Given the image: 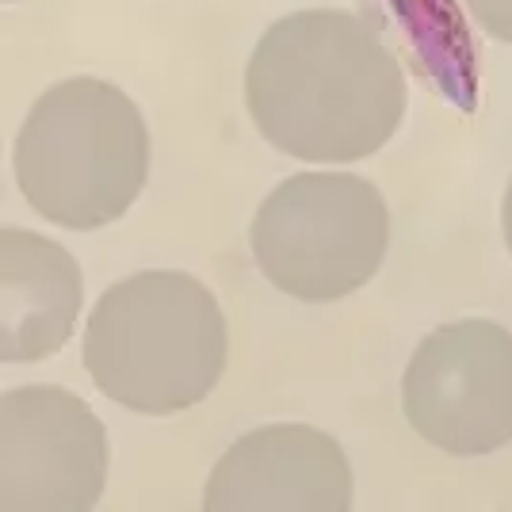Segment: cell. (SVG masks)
Segmentation results:
<instances>
[{
  "label": "cell",
  "mask_w": 512,
  "mask_h": 512,
  "mask_svg": "<svg viewBox=\"0 0 512 512\" xmlns=\"http://www.w3.org/2000/svg\"><path fill=\"white\" fill-rule=\"evenodd\" d=\"M256 130L287 157L348 165L402 127L406 73L371 20L310 8L272 23L245 69Z\"/></svg>",
  "instance_id": "6da1fadb"
},
{
  "label": "cell",
  "mask_w": 512,
  "mask_h": 512,
  "mask_svg": "<svg viewBox=\"0 0 512 512\" xmlns=\"http://www.w3.org/2000/svg\"><path fill=\"white\" fill-rule=\"evenodd\" d=\"M230 356L214 295L188 272L111 283L85 325V371L115 406L169 417L211 394Z\"/></svg>",
  "instance_id": "7a4b0ae2"
},
{
  "label": "cell",
  "mask_w": 512,
  "mask_h": 512,
  "mask_svg": "<svg viewBox=\"0 0 512 512\" xmlns=\"http://www.w3.org/2000/svg\"><path fill=\"white\" fill-rule=\"evenodd\" d=\"M150 172V134L123 88L73 77L46 88L16 138L27 207L65 230H104L134 207Z\"/></svg>",
  "instance_id": "3957f363"
},
{
  "label": "cell",
  "mask_w": 512,
  "mask_h": 512,
  "mask_svg": "<svg viewBox=\"0 0 512 512\" xmlns=\"http://www.w3.org/2000/svg\"><path fill=\"white\" fill-rule=\"evenodd\" d=\"M390 214L375 184L352 172H299L268 195L249 226L264 279L302 302L360 291L383 268Z\"/></svg>",
  "instance_id": "277c9868"
},
{
  "label": "cell",
  "mask_w": 512,
  "mask_h": 512,
  "mask_svg": "<svg viewBox=\"0 0 512 512\" xmlns=\"http://www.w3.org/2000/svg\"><path fill=\"white\" fill-rule=\"evenodd\" d=\"M413 432L448 455L512 444V333L493 321H448L417 344L402 379Z\"/></svg>",
  "instance_id": "5b68a950"
},
{
  "label": "cell",
  "mask_w": 512,
  "mask_h": 512,
  "mask_svg": "<svg viewBox=\"0 0 512 512\" xmlns=\"http://www.w3.org/2000/svg\"><path fill=\"white\" fill-rule=\"evenodd\" d=\"M107 486V432L62 386L0 398V505L8 512H85Z\"/></svg>",
  "instance_id": "8992f818"
},
{
  "label": "cell",
  "mask_w": 512,
  "mask_h": 512,
  "mask_svg": "<svg viewBox=\"0 0 512 512\" xmlns=\"http://www.w3.org/2000/svg\"><path fill=\"white\" fill-rule=\"evenodd\" d=\"M203 505L211 512H341L352 509V467L329 432L256 428L218 459Z\"/></svg>",
  "instance_id": "52a82bcc"
},
{
  "label": "cell",
  "mask_w": 512,
  "mask_h": 512,
  "mask_svg": "<svg viewBox=\"0 0 512 512\" xmlns=\"http://www.w3.org/2000/svg\"><path fill=\"white\" fill-rule=\"evenodd\" d=\"M85 283L58 241L8 226L0 237V360H50L73 333Z\"/></svg>",
  "instance_id": "ba28073f"
},
{
  "label": "cell",
  "mask_w": 512,
  "mask_h": 512,
  "mask_svg": "<svg viewBox=\"0 0 512 512\" xmlns=\"http://www.w3.org/2000/svg\"><path fill=\"white\" fill-rule=\"evenodd\" d=\"M474 23L501 43H512V0H463Z\"/></svg>",
  "instance_id": "9c48e42d"
},
{
  "label": "cell",
  "mask_w": 512,
  "mask_h": 512,
  "mask_svg": "<svg viewBox=\"0 0 512 512\" xmlns=\"http://www.w3.org/2000/svg\"><path fill=\"white\" fill-rule=\"evenodd\" d=\"M501 226H505V245H509L512 253V184L509 192H505V207H501Z\"/></svg>",
  "instance_id": "30bf717a"
},
{
  "label": "cell",
  "mask_w": 512,
  "mask_h": 512,
  "mask_svg": "<svg viewBox=\"0 0 512 512\" xmlns=\"http://www.w3.org/2000/svg\"><path fill=\"white\" fill-rule=\"evenodd\" d=\"M8 4H12V0H8Z\"/></svg>",
  "instance_id": "8fae6325"
}]
</instances>
